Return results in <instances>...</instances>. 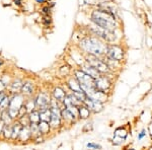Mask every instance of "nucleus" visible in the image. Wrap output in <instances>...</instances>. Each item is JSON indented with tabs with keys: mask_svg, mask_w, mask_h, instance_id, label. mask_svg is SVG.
Here are the masks:
<instances>
[{
	"mask_svg": "<svg viewBox=\"0 0 152 150\" xmlns=\"http://www.w3.org/2000/svg\"><path fill=\"white\" fill-rule=\"evenodd\" d=\"M91 21L105 31H113L116 28L115 14L102 8H97L92 12Z\"/></svg>",
	"mask_w": 152,
	"mask_h": 150,
	"instance_id": "nucleus-1",
	"label": "nucleus"
},
{
	"mask_svg": "<svg viewBox=\"0 0 152 150\" xmlns=\"http://www.w3.org/2000/svg\"><path fill=\"white\" fill-rule=\"evenodd\" d=\"M79 47L82 51L86 52L87 54H91V55L95 56L102 55L107 50V46L100 40L97 38H94V37H89V38H85L81 40L79 43Z\"/></svg>",
	"mask_w": 152,
	"mask_h": 150,
	"instance_id": "nucleus-2",
	"label": "nucleus"
},
{
	"mask_svg": "<svg viewBox=\"0 0 152 150\" xmlns=\"http://www.w3.org/2000/svg\"><path fill=\"white\" fill-rule=\"evenodd\" d=\"M51 98L52 97H51V95L49 92H44V91L38 92L35 97L37 109L39 110H43L48 109V108L50 107Z\"/></svg>",
	"mask_w": 152,
	"mask_h": 150,
	"instance_id": "nucleus-3",
	"label": "nucleus"
},
{
	"mask_svg": "<svg viewBox=\"0 0 152 150\" xmlns=\"http://www.w3.org/2000/svg\"><path fill=\"white\" fill-rule=\"evenodd\" d=\"M86 63H88L91 66H94V68H96V69L100 72V74L109 71V66H107V64L104 62L102 60H100V59H99L97 56H95V55L88 54L87 57H86Z\"/></svg>",
	"mask_w": 152,
	"mask_h": 150,
	"instance_id": "nucleus-4",
	"label": "nucleus"
},
{
	"mask_svg": "<svg viewBox=\"0 0 152 150\" xmlns=\"http://www.w3.org/2000/svg\"><path fill=\"white\" fill-rule=\"evenodd\" d=\"M75 78L80 83V87L81 86H94V79L85 73L83 70H75Z\"/></svg>",
	"mask_w": 152,
	"mask_h": 150,
	"instance_id": "nucleus-5",
	"label": "nucleus"
},
{
	"mask_svg": "<svg viewBox=\"0 0 152 150\" xmlns=\"http://www.w3.org/2000/svg\"><path fill=\"white\" fill-rule=\"evenodd\" d=\"M104 54H107V56L109 57L110 60H115V61L122 60L124 56V52L122 50V48H120L119 46L116 45L107 46Z\"/></svg>",
	"mask_w": 152,
	"mask_h": 150,
	"instance_id": "nucleus-6",
	"label": "nucleus"
},
{
	"mask_svg": "<svg viewBox=\"0 0 152 150\" xmlns=\"http://www.w3.org/2000/svg\"><path fill=\"white\" fill-rule=\"evenodd\" d=\"M24 100H26V97L21 94L20 92L10 94V100H9L8 109H14L19 110V109L24 105Z\"/></svg>",
	"mask_w": 152,
	"mask_h": 150,
	"instance_id": "nucleus-7",
	"label": "nucleus"
},
{
	"mask_svg": "<svg viewBox=\"0 0 152 150\" xmlns=\"http://www.w3.org/2000/svg\"><path fill=\"white\" fill-rule=\"evenodd\" d=\"M37 91L36 84L31 80H23V86H21L20 93L26 97H34Z\"/></svg>",
	"mask_w": 152,
	"mask_h": 150,
	"instance_id": "nucleus-8",
	"label": "nucleus"
},
{
	"mask_svg": "<svg viewBox=\"0 0 152 150\" xmlns=\"http://www.w3.org/2000/svg\"><path fill=\"white\" fill-rule=\"evenodd\" d=\"M83 105H85L88 109L90 110V112L92 113H99L100 110H102L104 108V105H102V102L96 100H94V98H90V97H86L85 100L83 102Z\"/></svg>",
	"mask_w": 152,
	"mask_h": 150,
	"instance_id": "nucleus-9",
	"label": "nucleus"
},
{
	"mask_svg": "<svg viewBox=\"0 0 152 150\" xmlns=\"http://www.w3.org/2000/svg\"><path fill=\"white\" fill-rule=\"evenodd\" d=\"M94 86L99 90H102V91L105 92V90H107L111 87V81L109 80L107 77L100 75L94 79Z\"/></svg>",
	"mask_w": 152,
	"mask_h": 150,
	"instance_id": "nucleus-10",
	"label": "nucleus"
},
{
	"mask_svg": "<svg viewBox=\"0 0 152 150\" xmlns=\"http://www.w3.org/2000/svg\"><path fill=\"white\" fill-rule=\"evenodd\" d=\"M18 141L20 142L21 144H26L29 141H33V137H31L29 126H23L20 130V133L18 135Z\"/></svg>",
	"mask_w": 152,
	"mask_h": 150,
	"instance_id": "nucleus-11",
	"label": "nucleus"
},
{
	"mask_svg": "<svg viewBox=\"0 0 152 150\" xmlns=\"http://www.w3.org/2000/svg\"><path fill=\"white\" fill-rule=\"evenodd\" d=\"M23 83V80L20 79V78H13L12 81L10 82V84L7 86L6 92L9 93V94H13V93L20 92Z\"/></svg>",
	"mask_w": 152,
	"mask_h": 150,
	"instance_id": "nucleus-12",
	"label": "nucleus"
},
{
	"mask_svg": "<svg viewBox=\"0 0 152 150\" xmlns=\"http://www.w3.org/2000/svg\"><path fill=\"white\" fill-rule=\"evenodd\" d=\"M81 70L84 71L85 73H87L89 76H91L94 79H95V78H97L99 76H100V72L99 70L96 69V68H94V66L89 65L88 63L84 64V65H82L81 67Z\"/></svg>",
	"mask_w": 152,
	"mask_h": 150,
	"instance_id": "nucleus-13",
	"label": "nucleus"
},
{
	"mask_svg": "<svg viewBox=\"0 0 152 150\" xmlns=\"http://www.w3.org/2000/svg\"><path fill=\"white\" fill-rule=\"evenodd\" d=\"M21 128H23V126L18 122V120H15V121L12 123V137H11L12 141H18V135L20 133Z\"/></svg>",
	"mask_w": 152,
	"mask_h": 150,
	"instance_id": "nucleus-14",
	"label": "nucleus"
},
{
	"mask_svg": "<svg viewBox=\"0 0 152 150\" xmlns=\"http://www.w3.org/2000/svg\"><path fill=\"white\" fill-rule=\"evenodd\" d=\"M61 120H64L65 122L72 123L75 121L76 118L72 115V113H71L69 110L66 109L64 107V109L61 110Z\"/></svg>",
	"mask_w": 152,
	"mask_h": 150,
	"instance_id": "nucleus-15",
	"label": "nucleus"
},
{
	"mask_svg": "<svg viewBox=\"0 0 152 150\" xmlns=\"http://www.w3.org/2000/svg\"><path fill=\"white\" fill-rule=\"evenodd\" d=\"M24 107H26L28 114H29L31 112H33V110H37V105H36L35 97H26V100H24Z\"/></svg>",
	"mask_w": 152,
	"mask_h": 150,
	"instance_id": "nucleus-16",
	"label": "nucleus"
},
{
	"mask_svg": "<svg viewBox=\"0 0 152 150\" xmlns=\"http://www.w3.org/2000/svg\"><path fill=\"white\" fill-rule=\"evenodd\" d=\"M90 110L88 109V108L86 107L85 105H81L78 107V117L80 118V119L82 120H85L87 119V118H89L90 116Z\"/></svg>",
	"mask_w": 152,
	"mask_h": 150,
	"instance_id": "nucleus-17",
	"label": "nucleus"
},
{
	"mask_svg": "<svg viewBox=\"0 0 152 150\" xmlns=\"http://www.w3.org/2000/svg\"><path fill=\"white\" fill-rule=\"evenodd\" d=\"M52 95H53L54 98H56L57 100L62 102L63 100H64L65 97L67 94H66L65 91L61 87H55V88H54V90H53V92H52Z\"/></svg>",
	"mask_w": 152,
	"mask_h": 150,
	"instance_id": "nucleus-18",
	"label": "nucleus"
},
{
	"mask_svg": "<svg viewBox=\"0 0 152 150\" xmlns=\"http://www.w3.org/2000/svg\"><path fill=\"white\" fill-rule=\"evenodd\" d=\"M38 125H39V130H40L41 135H43V136H46V135H48L49 133H50L51 127H50V124H49V122L40 121V123H39Z\"/></svg>",
	"mask_w": 152,
	"mask_h": 150,
	"instance_id": "nucleus-19",
	"label": "nucleus"
},
{
	"mask_svg": "<svg viewBox=\"0 0 152 150\" xmlns=\"http://www.w3.org/2000/svg\"><path fill=\"white\" fill-rule=\"evenodd\" d=\"M12 137V124L10 125H5L2 131L1 138L3 140H11Z\"/></svg>",
	"mask_w": 152,
	"mask_h": 150,
	"instance_id": "nucleus-20",
	"label": "nucleus"
},
{
	"mask_svg": "<svg viewBox=\"0 0 152 150\" xmlns=\"http://www.w3.org/2000/svg\"><path fill=\"white\" fill-rule=\"evenodd\" d=\"M68 86L72 91H80L81 87H80V83L78 82V80L76 78H71V79L68 81Z\"/></svg>",
	"mask_w": 152,
	"mask_h": 150,
	"instance_id": "nucleus-21",
	"label": "nucleus"
},
{
	"mask_svg": "<svg viewBox=\"0 0 152 150\" xmlns=\"http://www.w3.org/2000/svg\"><path fill=\"white\" fill-rule=\"evenodd\" d=\"M28 118H29V121H31V123H36V124H39L40 121H41V120H40V112H39V110L37 109V110L29 113Z\"/></svg>",
	"mask_w": 152,
	"mask_h": 150,
	"instance_id": "nucleus-22",
	"label": "nucleus"
},
{
	"mask_svg": "<svg viewBox=\"0 0 152 150\" xmlns=\"http://www.w3.org/2000/svg\"><path fill=\"white\" fill-rule=\"evenodd\" d=\"M40 112V120L41 121H45V122H50L51 120V110L50 108L43 110H39Z\"/></svg>",
	"mask_w": 152,
	"mask_h": 150,
	"instance_id": "nucleus-23",
	"label": "nucleus"
},
{
	"mask_svg": "<svg viewBox=\"0 0 152 150\" xmlns=\"http://www.w3.org/2000/svg\"><path fill=\"white\" fill-rule=\"evenodd\" d=\"M0 119L2 120V121L4 122V124L5 125H10L12 123L14 122V120L12 119L10 117V115L8 114V112L6 110H3V112H1V116H0Z\"/></svg>",
	"mask_w": 152,
	"mask_h": 150,
	"instance_id": "nucleus-24",
	"label": "nucleus"
},
{
	"mask_svg": "<svg viewBox=\"0 0 152 150\" xmlns=\"http://www.w3.org/2000/svg\"><path fill=\"white\" fill-rule=\"evenodd\" d=\"M9 100H10V94L7 93L5 95V97L2 100V102H0V113L3 112V110H6L8 109V105H9Z\"/></svg>",
	"mask_w": 152,
	"mask_h": 150,
	"instance_id": "nucleus-25",
	"label": "nucleus"
},
{
	"mask_svg": "<svg viewBox=\"0 0 152 150\" xmlns=\"http://www.w3.org/2000/svg\"><path fill=\"white\" fill-rule=\"evenodd\" d=\"M29 129H31V137H33V139L36 138V137L39 136V135H41L40 130H39V125L36 124V123H31V124H29Z\"/></svg>",
	"mask_w": 152,
	"mask_h": 150,
	"instance_id": "nucleus-26",
	"label": "nucleus"
},
{
	"mask_svg": "<svg viewBox=\"0 0 152 150\" xmlns=\"http://www.w3.org/2000/svg\"><path fill=\"white\" fill-rule=\"evenodd\" d=\"M18 120V122L21 124V126H29V124H31V121H29V118H28V114L21 116V117H19Z\"/></svg>",
	"mask_w": 152,
	"mask_h": 150,
	"instance_id": "nucleus-27",
	"label": "nucleus"
},
{
	"mask_svg": "<svg viewBox=\"0 0 152 150\" xmlns=\"http://www.w3.org/2000/svg\"><path fill=\"white\" fill-rule=\"evenodd\" d=\"M51 10H52V8L48 4L47 5H43L40 8V12L43 15H51Z\"/></svg>",
	"mask_w": 152,
	"mask_h": 150,
	"instance_id": "nucleus-28",
	"label": "nucleus"
},
{
	"mask_svg": "<svg viewBox=\"0 0 152 150\" xmlns=\"http://www.w3.org/2000/svg\"><path fill=\"white\" fill-rule=\"evenodd\" d=\"M0 79L3 81V82L5 83L7 86H8V85L10 84V82L12 81V79H13V77H12L10 74H3V75L1 76V77H0Z\"/></svg>",
	"mask_w": 152,
	"mask_h": 150,
	"instance_id": "nucleus-29",
	"label": "nucleus"
},
{
	"mask_svg": "<svg viewBox=\"0 0 152 150\" xmlns=\"http://www.w3.org/2000/svg\"><path fill=\"white\" fill-rule=\"evenodd\" d=\"M42 23H43L44 26H49L52 24V18L51 15H43L42 16Z\"/></svg>",
	"mask_w": 152,
	"mask_h": 150,
	"instance_id": "nucleus-30",
	"label": "nucleus"
},
{
	"mask_svg": "<svg viewBox=\"0 0 152 150\" xmlns=\"http://www.w3.org/2000/svg\"><path fill=\"white\" fill-rule=\"evenodd\" d=\"M115 135L125 139V137L127 136V132H126V130H124V129H118L116 133H115Z\"/></svg>",
	"mask_w": 152,
	"mask_h": 150,
	"instance_id": "nucleus-31",
	"label": "nucleus"
},
{
	"mask_svg": "<svg viewBox=\"0 0 152 150\" xmlns=\"http://www.w3.org/2000/svg\"><path fill=\"white\" fill-rule=\"evenodd\" d=\"M86 147L87 148H90V149H102V146L96 143H94V142H89V143L86 144Z\"/></svg>",
	"mask_w": 152,
	"mask_h": 150,
	"instance_id": "nucleus-32",
	"label": "nucleus"
},
{
	"mask_svg": "<svg viewBox=\"0 0 152 150\" xmlns=\"http://www.w3.org/2000/svg\"><path fill=\"white\" fill-rule=\"evenodd\" d=\"M44 140H45V138H44L43 135H39V136H37L36 138L33 139V141L35 142L36 144H40V143H43Z\"/></svg>",
	"mask_w": 152,
	"mask_h": 150,
	"instance_id": "nucleus-33",
	"label": "nucleus"
},
{
	"mask_svg": "<svg viewBox=\"0 0 152 150\" xmlns=\"http://www.w3.org/2000/svg\"><path fill=\"white\" fill-rule=\"evenodd\" d=\"M6 90H7V85L1 79H0V92L6 91Z\"/></svg>",
	"mask_w": 152,
	"mask_h": 150,
	"instance_id": "nucleus-34",
	"label": "nucleus"
},
{
	"mask_svg": "<svg viewBox=\"0 0 152 150\" xmlns=\"http://www.w3.org/2000/svg\"><path fill=\"white\" fill-rule=\"evenodd\" d=\"M23 1H24V0H13V1H12V3H13L14 5H16V6H21L23 4Z\"/></svg>",
	"mask_w": 152,
	"mask_h": 150,
	"instance_id": "nucleus-35",
	"label": "nucleus"
},
{
	"mask_svg": "<svg viewBox=\"0 0 152 150\" xmlns=\"http://www.w3.org/2000/svg\"><path fill=\"white\" fill-rule=\"evenodd\" d=\"M5 126V124H4V122L2 121L1 119H0V137H1L2 135V131H3V128Z\"/></svg>",
	"mask_w": 152,
	"mask_h": 150,
	"instance_id": "nucleus-36",
	"label": "nucleus"
},
{
	"mask_svg": "<svg viewBox=\"0 0 152 150\" xmlns=\"http://www.w3.org/2000/svg\"><path fill=\"white\" fill-rule=\"evenodd\" d=\"M34 1H35L37 4H40V5H43L44 3H46V2L49 1V0H34Z\"/></svg>",
	"mask_w": 152,
	"mask_h": 150,
	"instance_id": "nucleus-37",
	"label": "nucleus"
},
{
	"mask_svg": "<svg viewBox=\"0 0 152 150\" xmlns=\"http://www.w3.org/2000/svg\"><path fill=\"white\" fill-rule=\"evenodd\" d=\"M7 94V92L6 91H2V92H0V102H2V100H3L4 97H5V95Z\"/></svg>",
	"mask_w": 152,
	"mask_h": 150,
	"instance_id": "nucleus-38",
	"label": "nucleus"
},
{
	"mask_svg": "<svg viewBox=\"0 0 152 150\" xmlns=\"http://www.w3.org/2000/svg\"><path fill=\"white\" fill-rule=\"evenodd\" d=\"M145 135H146V133H145V130H143V131H142V132L140 133V134H139L138 138H139V139H142V138H143L144 136H145Z\"/></svg>",
	"mask_w": 152,
	"mask_h": 150,
	"instance_id": "nucleus-39",
	"label": "nucleus"
},
{
	"mask_svg": "<svg viewBox=\"0 0 152 150\" xmlns=\"http://www.w3.org/2000/svg\"><path fill=\"white\" fill-rule=\"evenodd\" d=\"M3 65H4V60H3V59L0 58V69H1V68L3 67Z\"/></svg>",
	"mask_w": 152,
	"mask_h": 150,
	"instance_id": "nucleus-40",
	"label": "nucleus"
},
{
	"mask_svg": "<svg viewBox=\"0 0 152 150\" xmlns=\"http://www.w3.org/2000/svg\"><path fill=\"white\" fill-rule=\"evenodd\" d=\"M0 116H1V113H0Z\"/></svg>",
	"mask_w": 152,
	"mask_h": 150,
	"instance_id": "nucleus-41",
	"label": "nucleus"
}]
</instances>
